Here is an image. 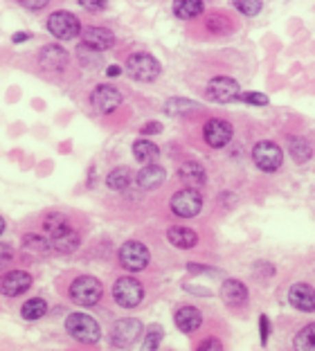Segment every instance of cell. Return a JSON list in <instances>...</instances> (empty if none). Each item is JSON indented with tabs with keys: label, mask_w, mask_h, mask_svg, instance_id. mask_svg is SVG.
<instances>
[{
	"label": "cell",
	"mask_w": 315,
	"mask_h": 351,
	"mask_svg": "<svg viewBox=\"0 0 315 351\" xmlns=\"http://www.w3.org/2000/svg\"><path fill=\"white\" fill-rule=\"evenodd\" d=\"M70 230H75L72 228V223L70 219L66 217V214H61V212H50L47 217L43 219V232L47 234V239H59L63 234H68Z\"/></svg>",
	"instance_id": "22"
},
{
	"label": "cell",
	"mask_w": 315,
	"mask_h": 351,
	"mask_svg": "<svg viewBox=\"0 0 315 351\" xmlns=\"http://www.w3.org/2000/svg\"><path fill=\"white\" fill-rule=\"evenodd\" d=\"M113 300L122 308H135L144 302V286L135 277L124 275L113 284Z\"/></svg>",
	"instance_id": "8"
},
{
	"label": "cell",
	"mask_w": 315,
	"mask_h": 351,
	"mask_svg": "<svg viewBox=\"0 0 315 351\" xmlns=\"http://www.w3.org/2000/svg\"><path fill=\"white\" fill-rule=\"evenodd\" d=\"M165 180H167V171H165V167H160V165H147L135 173V185L142 191L158 189Z\"/></svg>",
	"instance_id": "20"
},
{
	"label": "cell",
	"mask_w": 315,
	"mask_h": 351,
	"mask_svg": "<svg viewBox=\"0 0 315 351\" xmlns=\"http://www.w3.org/2000/svg\"><path fill=\"white\" fill-rule=\"evenodd\" d=\"M14 257H16V254H14V248H12V245L0 241V266H3V263H10Z\"/></svg>",
	"instance_id": "42"
},
{
	"label": "cell",
	"mask_w": 315,
	"mask_h": 351,
	"mask_svg": "<svg viewBox=\"0 0 315 351\" xmlns=\"http://www.w3.org/2000/svg\"><path fill=\"white\" fill-rule=\"evenodd\" d=\"M23 250L30 252V254H36V257H45V254L52 252V245H50V239H45L41 234H34L30 232L23 237Z\"/></svg>",
	"instance_id": "27"
},
{
	"label": "cell",
	"mask_w": 315,
	"mask_h": 351,
	"mask_svg": "<svg viewBox=\"0 0 315 351\" xmlns=\"http://www.w3.org/2000/svg\"><path fill=\"white\" fill-rule=\"evenodd\" d=\"M232 135H234V126L228 122V119L212 117V119H207L205 126H203V140L209 149L228 147L232 142Z\"/></svg>",
	"instance_id": "11"
},
{
	"label": "cell",
	"mask_w": 315,
	"mask_h": 351,
	"mask_svg": "<svg viewBox=\"0 0 315 351\" xmlns=\"http://www.w3.org/2000/svg\"><path fill=\"white\" fill-rule=\"evenodd\" d=\"M253 162L264 173H277L284 165V151L272 140H259L253 147Z\"/></svg>",
	"instance_id": "5"
},
{
	"label": "cell",
	"mask_w": 315,
	"mask_h": 351,
	"mask_svg": "<svg viewBox=\"0 0 315 351\" xmlns=\"http://www.w3.org/2000/svg\"><path fill=\"white\" fill-rule=\"evenodd\" d=\"M117 261L124 270H128V273H142V270L149 266L151 252L142 241H133L131 239V241H124L119 245Z\"/></svg>",
	"instance_id": "7"
},
{
	"label": "cell",
	"mask_w": 315,
	"mask_h": 351,
	"mask_svg": "<svg viewBox=\"0 0 315 351\" xmlns=\"http://www.w3.org/2000/svg\"><path fill=\"white\" fill-rule=\"evenodd\" d=\"M124 70L133 82H140V84H153L160 75H163V66H160V61L149 52L131 54V57L126 59Z\"/></svg>",
	"instance_id": "2"
},
{
	"label": "cell",
	"mask_w": 315,
	"mask_h": 351,
	"mask_svg": "<svg viewBox=\"0 0 315 351\" xmlns=\"http://www.w3.org/2000/svg\"><path fill=\"white\" fill-rule=\"evenodd\" d=\"M47 311L50 308H47V302L43 298H30L25 304L21 306V317L27 322H36L47 315Z\"/></svg>",
	"instance_id": "28"
},
{
	"label": "cell",
	"mask_w": 315,
	"mask_h": 351,
	"mask_svg": "<svg viewBox=\"0 0 315 351\" xmlns=\"http://www.w3.org/2000/svg\"><path fill=\"white\" fill-rule=\"evenodd\" d=\"M232 5H234V10L244 16H257L264 10V3H259V0H234Z\"/></svg>",
	"instance_id": "34"
},
{
	"label": "cell",
	"mask_w": 315,
	"mask_h": 351,
	"mask_svg": "<svg viewBox=\"0 0 315 351\" xmlns=\"http://www.w3.org/2000/svg\"><path fill=\"white\" fill-rule=\"evenodd\" d=\"M115 34L108 29V27H86L82 32V45H86L88 50H93V52H104V50H110L113 45H115Z\"/></svg>",
	"instance_id": "17"
},
{
	"label": "cell",
	"mask_w": 315,
	"mask_h": 351,
	"mask_svg": "<svg viewBox=\"0 0 315 351\" xmlns=\"http://www.w3.org/2000/svg\"><path fill=\"white\" fill-rule=\"evenodd\" d=\"M66 331L72 340L82 342V345H97L102 340L100 322L88 313H70L66 317Z\"/></svg>",
	"instance_id": "3"
},
{
	"label": "cell",
	"mask_w": 315,
	"mask_h": 351,
	"mask_svg": "<svg viewBox=\"0 0 315 351\" xmlns=\"http://www.w3.org/2000/svg\"><path fill=\"white\" fill-rule=\"evenodd\" d=\"M272 333V324H270V317L261 313L259 315V340H261V347H268V338Z\"/></svg>",
	"instance_id": "36"
},
{
	"label": "cell",
	"mask_w": 315,
	"mask_h": 351,
	"mask_svg": "<svg viewBox=\"0 0 315 351\" xmlns=\"http://www.w3.org/2000/svg\"><path fill=\"white\" fill-rule=\"evenodd\" d=\"M200 104L187 99V97H172L165 101V113L172 117H180V115H189V113H198Z\"/></svg>",
	"instance_id": "25"
},
{
	"label": "cell",
	"mask_w": 315,
	"mask_h": 351,
	"mask_svg": "<svg viewBox=\"0 0 315 351\" xmlns=\"http://www.w3.org/2000/svg\"><path fill=\"white\" fill-rule=\"evenodd\" d=\"M131 180H133V171L128 167H115L106 176V187L113 191H124L131 187Z\"/></svg>",
	"instance_id": "29"
},
{
	"label": "cell",
	"mask_w": 315,
	"mask_h": 351,
	"mask_svg": "<svg viewBox=\"0 0 315 351\" xmlns=\"http://www.w3.org/2000/svg\"><path fill=\"white\" fill-rule=\"evenodd\" d=\"M19 5L25 7V10H30V12H41L50 3H47V0H19Z\"/></svg>",
	"instance_id": "40"
},
{
	"label": "cell",
	"mask_w": 315,
	"mask_h": 351,
	"mask_svg": "<svg viewBox=\"0 0 315 351\" xmlns=\"http://www.w3.org/2000/svg\"><path fill=\"white\" fill-rule=\"evenodd\" d=\"M178 178L187 189H200L207 182V171L198 160H187L178 167Z\"/></svg>",
	"instance_id": "19"
},
{
	"label": "cell",
	"mask_w": 315,
	"mask_h": 351,
	"mask_svg": "<svg viewBox=\"0 0 315 351\" xmlns=\"http://www.w3.org/2000/svg\"><path fill=\"white\" fill-rule=\"evenodd\" d=\"M174 324L176 329H178L180 333H194L200 329V324H203V313H200L198 306L194 304H183L174 311Z\"/></svg>",
	"instance_id": "18"
},
{
	"label": "cell",
	"mask_w": 315,
	"mask_h": 351,
	"mask_svg": "<svg viewBox=\"0 0 315 351\" xmlns=\"http://www.w3.org/2000/svg\"><path fill=\"white\" fill-rule=\"evenodd\" d=\"M167 241L178 250H191L198 245V234L191 228L185 226H172L167 230Z\"/></svg>",
	"instance_id": "21"
},
{
	"label": "cell",
	"mask_w": 315,
	"mask_h": 351,
	"mask_svg": "<svg viewBox=\"0 0 315 351\" xmlns=\"http://www.w3.org/2000/svg\"><path fill=\"white\" fill-rule=\"evenodd\" d=\"M196 351H225V347H223V342L219 340V338H205V340H200L198 342V347H196Z\"/></svg>",
	"instance_id": "38"
},
{
	"label": "cell",
	"mask_w": 315,
	"mask_h": 351,
	"mask_svg": "<svg viewBox=\"0 0 315 351\" xmlns=\"http://www.w3.org/2000/svg\"><path fill=\"white\" fill-rule=\"evenodd\" d=\"M5 228H7V226H5V219H3V217H0V237H3V232H5Z\"/></svg>",
	"instance_id": "45"
},
{
	"label": "cell",
	"mask_w": 315,
	"mask_h": 351,
	"mask_svg": "<svg viewBox=\"0 0 315 351\" xmlns=\"http://www.w3.org/2000/svg\"><path fill=\"white\" fill-rule=\"evenodd\" d=\"M119 75H122V66H108V68H106V77L115 79V77H119Z\"/></svg>",
	"instance_id": "44"
},
{
	"label": "cell",
	"mask_w": 315,
	"mask_h": 351,
	"mask_svg": "<svg viewBox=\"0 0 315 351\" xmlns=\"http://www.w3.org/2000/svg\"><path fill=\"white\" fill-rule=\"evenodd\" d=\"M68 298L72 304L91 308L97 306L104 298V284L93 275H79L68 286Z\"/></svg>",
	"instance_id": "1"
},
{
	"label": "cell",
	"mask_w": 315,
	"mask_h": 351,
	"mask_svg": "<svg viewBox=\"0 0 315 351\" xmlns=\"http://www.w3.org/2000/svg\"><path fill=\"white\" fill-rule=\"evenodd\" d=\"M131 149H133V158H135V160L140 162L142 167H147V165H158L160 147H158V145H153L151 140H147V138L135 140Z\"/></svg>",
	"instance_id": "23"
},
{
	"label": "cell",
	"mask_w": 315,
	"mask_h": 351,
	"mask_svg": "<svg viewBox=\"0 0 315 351\" xmlns=\"http://www.w3.org/2000/svg\"><path fill=\"white\" fill-rule=\"evenodd\" d=\"M79 5H82L84 10H88V12H104V10H108L106 0H79Z\"/></svg>",
	"instance_id": "39"
},
{
	"label": "cell",
	"mask_w": 315,
	"mask_h": 351,
	"mask_svg": "<svg viewBox=\"0 0 315 351\" xmlns=\"http://www.w3.org/2000/svg\"><path fill=\"white\" fill-rule=\"evenodd\" d=\"M91 104L97 113L110 115V113H115L119 108V104H122V93L110 84H100V86H95V90L91 93Z\"/></svg>",
	"instance_id": "13"
},
{
	"label": "cell",
	"mask_w": 315,
	"mask_h": 351,
	"mask_svg": "<svg viewBox=\"0 0 315 351\" xmlns=\"http://www.w3.org/2000/svg\"><path fill=\"white\" fill-rule=\"evenodd\" d=\"M163 340H165V329L160 324H151L142 336L140 351H158L163 347Z\"/></svg>",
	"instance_id": "32"
},
{
	"label": "cell",
	"mask_w": 315,
	"mask_h": 351,
	"mask_svg": "<svg viewBox=\"0 0 315 351\" xmlns=\"http://www.w3.org/2000/svg\"><path fill=\"white\" fill-rule=\"evenodd\" d=\"M239 101L244 104H250V106H268L270 99L266 93H259V90H248V93H241Z\"/></svg>",
	"instance_id": "35"
},
{
	"label": "cell",
	"mask_w": 315,
	"mask_h": 351,
	"mask_svg": "<svg viewBox=\"0 0 315 351\" xmlns=\"http://www.w3.org/2000/svg\"><path fill=\"white\" fill-rule=\"evenodd\" d=\"M172 10L180 21H194L205 12V3L203 0H176Z\"/></svg>",
	"instance_id": "26"
},
{
	"label": "cell",
	"mask_w": 315,
	"mask_h": 351,
	"mask_svg": "<svg viewBox=\"0 0 315 351\" xmlns=\"http://www.w3.org/2000/svg\"><path fill=\"white\" fill-rule=\"evenodd\" d=\"M288 304L300 313H315V289L306 282H297L288 289Z\"/></svg>",
	"instance_id": "16"
},
{
	"label": "cell",
	"mask_w": 315,
	"mask_h": 351,
	"mask_svg": "<svg viewBox=\"0 0 315 351\" xmlns=\"http://www.w3.org/2000/svg\"><path fill=\"white\" fill-rule=\"evenodd\" d=\"M187 273L191 275H219V268L214 266H205V263H187Z\"/></svg>",
	"instance_id": "37"
},
{
	"label": "cell",
	"mask_w": 315,
	"mask_h": 351,
	"mask_svg": "<svg viewBox=\"0 0 315 351\" xmlns=\"http://www.w3.org/2000/svg\"><path fill=\"white\" fill-rule=\"evenodd\" d=\"M144 336V324L137 317H119L110 326L108 342L113 349H131Z\"/></svg>",
	"instance_id": "4"
},
{
	"label": "cell",
	"mask_w": 315,
	"mask_h": 351,
	"mask_svg": "<svg viewBox=\"0 0 315 351\" xmlns=\"http://www.w3.org/2000/svg\"><path fill=\"white\" fill-rule=\"evenodd\" d=\"M288 154L295 165H306L313 158V145L302 135H288Z\"/></svg>",
	"instance_id": "24"
},
{
	"label": "cell",
	"mask_w": 315,
	"mask_h": 351,
	"mask_svg": "<svg viewBox=\"0 0 315 351\" xmlns=\"http://www.w3.org/2000/svg\"><path fill=\"white\" fill-rule=\"evenodd\" d=\"M34 284V279L27 273V270H10L0 277V293L7 295V298H19V295L27 293Z\"/></svg>",
	"instance_id": "15"
},
{
	"label": "cell",
	"mask_w": 315,
	"mask_h": 351,
	"mask_svg": "<svg viewBox=\"0 0 315 351\" xmlns=\"http://www.w3.org/2000/svg\"><path fill=\"white\" fill-rule=\"evenodd\" d=\"M140 133L144 135V138H147V135H158V133H163V124H160V122H156V119H153V122L142 124Z\"/></svg>",
	"instance_id": "41"
},
{
	"label": "cell",
	"mask_w": 315,
	"mask_h": 351,
	"mask_svg": "<svg viewBox=\"0 0 315 351\" xmlns=\"http://www.w3.org/2000/svg\"><path fill=\"white\" fill-rule=\"evenodd\" d=\"M203 194L198 189H178L169 201V207L178 219H194L203 210Z\"/></svg>",
	"instance_id": "9"
},
{
	"label": "cell",
	"mask_w": 315,
	"mask_h": 351,
	"mask_svg": "<svg viewBox=\"0 0 315 351\" xmlns=\"http://www.w3.org/2000/svg\"><path fill=\"white\" fill-rule=\"evenodd\" d=\"M30 38H32L30 32H16V34L12 36V41H14L16 45H19V43H25V41H30Z\"/></svg>",
	"instance_id": "43"
},
{
	"label": "cell",
	"mask_w": 315,
	"mask_h": 351,
	"mask_svg": "<svg viewBox=\"0 0 315 351\" xmlns=\"http://www.w3.org/2000/svg\"><path fill=\"white\" fill-rule=\"evenodd\" d=\"M205 97L209 101H216V104H232V101H239L241 97V86L237 79L232 77H212L205 86Z\"/></svg>",
	"instance_id": "10"
},
{
	"label": "cell",
	"mask_w": 315,
	"mask_h": 351,
	"mask_svg": "<svg viewBox=\"0 0 315 351\" xmlns=\"http://www.w3.org/2000/svg\"><path fill=\"white\" fill-rule=\"evenodd\" d=\"M50 245H52V250H56L59 254H72L79 250V245H82V237H79L77 230H70L68 234L52 239Z\"/></svg>",
	"instance_id": "30"
},
{
	"label": "cell",
	"mask_w": 315,
	"mask_h": 351,
	"mask_svg": "<svg viewBox=\"0 0 315 351\" xmlns=\"http://www.w3.org/2000/svg\"><path fill=\"white\" fill-rule=\"evenodd\" d=\"M207 32H212V34H225V32H230L232 25H230V19H225L221 14H214L209 16L207 23H205Z\"/></svg>",
	"instance_id": "33"
},
{
	"label": "cell",
	"mask_w": 315,
	"mask_h": 351,
	"mask_svg": "<svg viewBox=\"0 0 315 351\" xmlns=\"http://www.w3.org/2000/svg\"><path fill=\"white\" fill-rule=\"evenodd\" d=\"M45 27L56 41H75V38L84 32L77 16L72 12H66V10H59V12L47 16Z\"/></svg>",
	"instance_id": "6"
},
{
	"label": "cell",
	"mask_w": 315,
	"mask_h": 351,
	"mask_svg": "<svg viewBox=\"0 0 315 351\" xmlns=\"http://www.w3.org/2000/svg\"><path fill=\"white\" fill-rule=\"evenodd\" d=\"M295 351H315V322L304 324L293 338Z\"/></svg>",
	"instance_id": "31"
},
{
	"label": "cell",
	"mask_w": 315,
	"mask_h": 351,
	"mask_svg": "<svg viewBox=\"0 0 315 351\" xmlns=\"http://www.w3.org/2000/svg\"><path fill=\"white\" fill-rule=\"evenodd\" d=\"M219 295H221V300L225 302V306H230L234 311L244 308L248 304V300H250L248 286L241 282V279H234V277L223 279V284H221V289H219Z\"/></svg>",
	"instance_id": "14"
},
{
	"label": "cell",
	"mask_w": 315,
	"mask_h": 351,
	"mask_svg": "<svg viewBox=\"0 0 315 351\" xmlns=\"http://www.w3.org/2000/svg\"><path fill=\"white\" fill-rule=\"evenodd\" d=\"M68 63H70L68 50L56 43L45 45L43 50L38 52V66H41V70L47 75H61L63 70L68 68Z\"/></svg>",
	"instance_id": "12"
}]
</instances>
